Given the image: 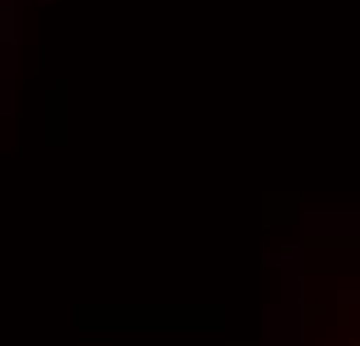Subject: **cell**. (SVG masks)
<instances>
[{
    "mask_svg": "<svg viewBox=\"0 0 360 346\" xmlns=\"http://www.w3.org/2000/svg\"><path fill=\"white\" fill-rule=\"evenodd\" d=\"M314 346H360V290L337 295L333 305L323 309L319 342Z\"/></svg>",
    "mask_w": 360,
    "mask_h": 346,
    "instance_id": "cell-1",
    "label": "cell"
}]
</instances>
